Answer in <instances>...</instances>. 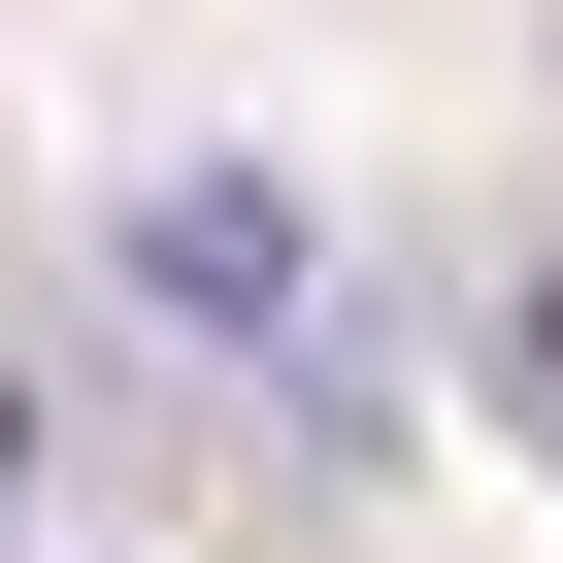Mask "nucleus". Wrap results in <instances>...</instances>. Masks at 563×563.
<instances>
[{
    "instance_id": "7ed1b4c3",
    "label": "nucleus",
    "mask_w": 563,
    "mask_h": 563,
    "mask_svg": "<svg viewBox=\"0 0 563 563\" xmlns=\"http://www.w3.org/2000/svg\"><path fill=\"white\" fill-rule=\"evenodd\" d=\"M0 497H34V365H0Z\"/></svg>"
},
{
    "instance_id": "f03ea898",
    "label": "nucleus",
    "mask_w": 563,
    "mask_h": 563,
    "mask_svg": "<svg viewBox=\"0 0 563 563\" xmlns=\"http://www.w3.org/2000/svg\"><path fill=\"white\" fill-rule=\"evenodd\" d=\"M497 431H530V464H563V232H530V265H497Z\"/></svg>"
},
{
    "instance_id": "f257e3e1",
    "label": "nucleus",
    "mask_w": 563,
    "mask_h": 563,
    "mask_svg": "<svg viewBox=\"0 0 563 563\" xmlns=\"http://www.w3.org/2000/svg\"><path fill=\"white\" fill-rule=\"evenodd\" d=\"M133 299H199V332H299L332 265H299V199H265V166H166V199H133Z\"/></svg>"
}]
</instances>
